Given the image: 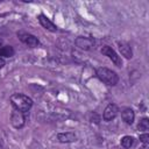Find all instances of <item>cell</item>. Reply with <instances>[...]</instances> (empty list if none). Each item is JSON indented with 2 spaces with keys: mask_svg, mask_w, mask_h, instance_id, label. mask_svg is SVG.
I'll return each instance as SVG.
<instances>
[{
  "mask_svg": "<svg viewBox=\"0 0 149 149\" xmlns=\"http://www.w3.org/2000/svg\"><path fill=\"white\" fill-rule=\"evenodd\" d=\"M17 37L22 43H24L26 45L31 47V48H35L40 44L38 38L36 36H34L33 34H29L27 31H17Z\"/></svg>",
  "mask_w": 149,
  "mask_h": 149,
  "instance_id": "3957f363",
  "label": "cell"
},
{
  "mask_svg": "<svg viewBox=\"0 0 149 149\" xmlns=\"http://www.w3.org/2000/svg\"><path fill=\"white\" fill-rule=\"evenodd\" d=\"M13 55H14V49L10 45L0 48V58L1 57H12Z\"/></svg>",
  "mask_w": 149,
  "mask_h": 149,
  "instance_id": "7c38bea8",
  "label": "cell"
},
{
  "mask_svg": "<svg viewBox=\"0 0 149 149\" xmlns=\"http://www.w3.org/2000/svg\"><path fill=\"white\" fill-rule=\"evenodd\" d=\"M10 123L14 128L16 129H20L23 127L24 125V116H23V113L19 112V111H14L10 115Z\"/></svg>",
  "mask_w": 149,
  "mask_h": 149,
  "instance_id": "52a82bcc",
  "label": "cell"
},
{
  "mask_svg": "<svg viewBox=\"0 0 149 149\" xmlns=\"http://www.w3.org/2000/svg\"><path fill=\"white\" fill-rule=\"evenodd\" d=\"M57 140L61 143H70V142H74L77 140V136L73 132H65L57 134Z\"/></svg>",
  "mask_w": 149,
  "mask_h": 149,
  "instance_id": "ba28073f",
  "label": "cell"
},
{
  "mask_svg": "<svg viewBox=\"0 0 149 149\" xmlns=\"http://www.w3.org/2000/svg\"><path fill=\"white\" fill-rule=\"evenodd\" d=\"M97 76L102 83L108 86H115L119 81V76L116 74V72L107 68H99L97 70Z\"/></svg>",
  "mask_w": 149,
  "mask_h": 149,
  "instance_id": "7a4b0ae2",
  "label": "cell"
},
{
  "mask_svg": "<svg viewBox=\"0 0 149 149\" xmlns=\"http://www.w3.org/2000/svg\"><path fill=\"white\" fill-rule=\"evenodd\" d=\"M118 44H119V50H120L121 55H122L125 58L130 59V58L133 57V51H132L130 45H129L128 43H126V42H119Z\"/></svg>",
  "mask_w": 149,
  "mask_h": 149,
  "instance_id": "30bf717a",
  "label": "cell"
},
{
  "mask_svg": "<svg viewBox=\"0 0 149 149\" xmlns=\"http://www.w3.org/2000/svg\"><path fill=\"white\" fill-rule=\"evenodd\" d=\"M2 44V38H0V45Z\"/></svg>",
  "mask_w": 149,
  "mask_h": 149,
  "instance_id": "e0dca14e",
  "label": "cell"
},
{
  "mask_svg": "<svg viewBox=\"0 0 149 149\" xmlns=\"http://www.w3.org/2000/svg\"><path fill=\"white\" fill-rule=\"evenodd\" d=\"M12 105L14 106L15 111H19L21 113H26L28 112L31 106H33V100L26 95V94H22V93H14L10 95L9 98Z\"/></svg>",
  "mask_w": 149,
  "mask_h": 149,
  "instance_id": "6da1fadb",
  "label": "cell"
},
{
  "mask_svg": "<svg viewBox=\"0 0 149 149\" xmlns=\"http://www.w3.org/2000/svg\"><path fill=\"white\" fill-rule=\"evenodd\" d=\"M74 44L81 49V50H91L94 48V41L91 37H85V36H79L76 38Z\"/></svg>",
  "mask_w": 149,
  "mask_h": 149,
  "instance_id": "5b68a950",
  "label": "cell"
},
{
  "mask_svg": "<svg viewBox=\"0 0 149 149\" xmlns=\"http://www.w3.org/2000/svg\"><path fill=\"white\" fill-rule=\"evenodd\" d=\"M0 149H2V147H1V146H0Z\"/></svg>",
  "mask_w": 149,
  "mask_h": 149,
  "instance_id": "ac0fdd59",
  "label": "cell"
},
{
  "mask_svg": "<svg viewBox=\"0 0 149 149\" xmlns=\"http://www.w3.org/2000/svg\"><path fill=\"white\" fill-rule=\"evenodd\" d=\"M100 52L104 55V56H107L116 66H122V59H121V57L111 48V47H108V45H104L102 48H101V50H100Z\"/></svg>",
  "mask_w": 149,
  "mask_h": 149,
  "instance_id": "277c9868",
  "label": "cell"
},
{
  "mask_svg": "<svg viewBox=\"0 0 149 149\" xmlns=\"http://www.w3.org/2000/svg\"><path fill=\"white\" fill-rule=\"evenodd\" d=\"M3 65H5V61H3V58H0V69H1Z\"/></svg>",
  "mask_w": 149,
  "mask_h": 149,
  "instance_id": "2e32d148",
  "label": "cell"
},
{
  "mask_svg": "<svg viewBox=\"0 0 149 149\" xmlns=\"http://www.w3.org/2000/svg\"><path fill=\"white\" fill-rule=\"evenodd\" d=\"M140 141H141L142 143L147 144L148 141H149V135H148V134H142V135H140Z\"/></svg>",
  "mask_w": 149,
  "mask_h": 149,
  "instance_id": "9a60e30c",
  "label": "cell"
},
{
  "mask_svg": "<svg viewBox=\"0 0 149 149\" xmlns=\"http://www.w3.org/2000/svg\"><path fill=\"white\" fill-rule=\"evenodd\" d=\"M133 144H134V137H133V136L126 135V136H123V137L121 139V146H122L123 148L128 149V148H130Z\"/></svg>",
  "mask_w": 149,
  "mask_h": 149,
  "instance_id": "4fadbf2b",
  "label": "cell"
},
{
  "mask_svg": "<svg viewBox=\"0 0 149 149\" xmlns=\"http://www.w3.org/2000/svg\"><path fill=\"white\" fill-rule=\"evenodd\" d=\"M137 128H139V130H148L149 129V120L147 118L141 119L137 125Z\"/></svg>",
  "mask_w": 149,
  "mask_h": 149,
  "instance_id": "5bb4252c",
  "label": "cell"
},
{
  "mask_svg": "<svg viewBox=\"0 0 149 149\" xmlns=\"http://www.w3.org/2000/svg\"><path fill=\"white\" fill-rule=\"evenodd\" d=\"M121 118L127 125H132L135 119V114L132 108H125L121 111Z\"/></svg>",
  "mask_w": 149,
  "mask_h": 149,
  "instance_id": "8fae6325",
  "label": "cell"
},
{
  "mask_svg": "<svg viewBox=\"0 0 149 149\" xmlns=\"http://www.w3.org/2000/svg\"><path fill=\"white\" fill-rule=\"evenodd\" d=\"M38 21H40V23H41V26H42L43 28H45V29H48V30H50V31H57V26L54 24L45 15L40 14V15H38Z\"/></svg>",
  "mask_w": 149,
  "mask_h": 149,
  "instance_id": "9c48e42d",
  "label": "cell"
},
{
  "mask_svg": "<svg viewBox=\"0 0 149 149\" xmlns=\"http://www.w3.org/2000/svg\"><path fill=\"white\" fill-rule=\"evenodd\" d=\"M118 112H119V107L115 104H108L104 111L102 118L105 121H112L118 115Z\"/></svg>",
  "mask_w": 149,
  "mask_h": 149,
  "instance_id": "8992f818",
  "label": "cell"
}]
</instances>
